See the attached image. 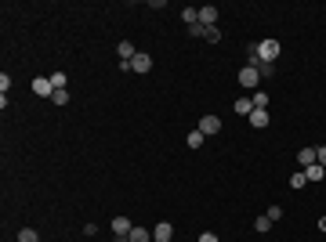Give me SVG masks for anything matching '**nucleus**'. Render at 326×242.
Listing matches in <instances>:
<instances>
[{
	"instance_id": "0eeeda50",
	"label": "nucleus",
	"mask_w": 326,
	"mask_h": 242,
	"mask_svg": "<svg viewBox=\"0 0 326 242\" xmlns=\"http://www.w3.org/2000/svg\"><path fill=\"white\" fill-rule=\"evenodd\" d=\"M199 25L203 29H214L218 25V8H199Z\"/></svg>"
},
{
	"instance_id": "39448f33",
	"label": "nucleus",
	"mask_w": 326,
	"mask_h": 242,
	"mask_svg": "<svg viewBox=\"0 0 326 242\" xmlns=\"http://www.w3.org/2000/svg\"><path fill=\"white\" fill-rule=\"evenodd\" d=\"M131 231H134V224H131L127 217H112V235H116V238H127Z\"/></svg>"
},
{
	"instance_id": "a211bd4d",
	"label": "nucleus",
	"mask_w": 326,
	"mask_h": 242,
	"mask_svg": "<svg viewBox=\"0 0 326 242\" xmlns=\"http://www.w3.org/2000/svg\"><path fill=\"white\" fill-rule=\"evenodd\" d=\"M185 141H189V148H199V145H203V130H192Z\"/></svg>"
},
{
	"instance_id": "b1692460",
	"label": "nucleus",
	"mask_w": 326,
	"mask_h": 242,
	"mask_svg": "<svg viewBox=\"0 0 326 242\" xmlns=\"http://www.w3.org/2000/svg\"><path fill=\"white\" fill-rule=\"evenodd\" d=\"M315 159H319V167L326 170V145H322V148H315Z\"/></svg>"
},
{
	"instance_id": "4be33fe9",
	"label": "nucleus",
	"mask_w": 326,
	"mask_h": 242,
	"mask_svg": "<svg viewBox=\"0 0 326 242\" xmlns=\"http://www.w3.org/2000/svg\"><path fill=\"white\" fill-rule=\"evenodd\" d=\"M51 101H55V105H65V101H69V94H65V91H55V94H51Z\"/></svg>"
},
{
	"instance_id": "a878e982",
	"label": "nucleus",
	"mask_w": 326,
	"mask_h": 242,
	"mask_svg": "<svg viewBox=\"0 0 326 242\" xmlns=\"http://www.w3.org/2000/svg\"><path fill=\"white\" fill-rule=\"evenodd\" d=\"M319 231H326V217H319Z\"/></svg>"
},
{
	"instance_id": "393cba45",
	"label": "nucleus",
	"mask_w": 326,
	"mask_h": 242,
	"mask_svg": "<svg viewBox=\"0 0 326 242\" xmlns=\"http://www.w3.org/2000/svg\"><path fill=\"white\" fill-rule=\"evenodd\" d=\"M199 242H221V238H218L214 231H203V235H199Z\"/></svg>"
},
{
	"instance_id": "20e7f679",
	"label": "nucleus",
	"mask_w": 326,
	"mask_h": 242,
	"mask_svg": "<svg viewBox=\"0 0 326 242\" xmlns=\"http://www.w3.org/2000/svg\"><path fill=\"white\" fill-rule=\"evenodd\" d=\"M149 69H152V55L138 51V55L131 58V72H149Z\"/></svg>"
},
{
	"instance_id": "6e6552de",
	"label": "nucleus",
	"mask_w": 326,
	"mask_h": 242,
	"mask_svg": "<svg viewBox=\"0 0 326 242\" xmlns=\"http://www.w3.org/2000/svg\"><path fill=\"white\" fill-rule=\"evenodd\" d=\"M171 235H174V228H171L167 221H159L156 231H152V242H171Z\"/></svg>"
},
{
	"instance_id": "412c9836",
	"label": "nucleus",
	"mask_w": 326,
	"mask_h": 242,
	"mask_svg": "<svg viewBox=\"0 0 326 242\" xmlns=\"http://www.w3.org/2000/svg\"><path fill=\"white\" fill-rule=\"evenodd\" d=\"M254 228H258V231H268V228H272V221H268V213H265V217H258V221H254Z\"/></svg>"
},
{
	"instance_id": "1a4fd4ad",
	"label": "nucleus",
	"mask_w": 326,
	"mask_h": 242,
	"mask_svg": "<svg viewBox=\"0 0 326 242\" xmlns=\"http://www.w3.org/2000/svg\"><path fill=\"white\" fill-rule=\"evenodd\" d=\"M297 163H301V170H308L312 163H319V159H315V148H301V152H297Z\"/></svg>"
},
{
	"instance_id": "aec40b11",
	"label": "nucleus",
	"mask_w": 326,
	"mask_h": 242,
	"mask_svg": "<svg viewBox=\"0 0 326 242\" xmlns=\"http://www.w3.org/2000/svg\"><path fill=\"white\" fill-rule=\"evenodd\" d=\"M250 101H254V109H268V94H261V91H258Z\"/></svg>"
},
{
	"instance_id": "f03ea898",
	"label": "nucleus",
	"mask_w": 326,
	"mask_h": 242,
	"mask_svg": "<svg viewBox=\"0 0 326 242\" xmlns=\"http://www.w3.org/2000/svg\"><path fill=\"white\" fill-rule=\"evenodd\" d=\"M258 84H261V69L258 65L239 69V87H258Z\"/></svg>"
},
{
	"instance_id": "dca6fc26",
	"label": "nucleus",
	"mask_w": 326,
	"mask_h": 242,
	"mask_svg": "<svg viewBox=\"0 0 326 242\" xmlns=\"http://www.w3.org/2000/svg\"><path fill=\"white\" fill-rule=\"evenodd\" d=\"M305 184H308L305 170H294V177H290V188H305Z\"/></svg>"
},
{
	"instance_id": "423d86ee",
	"label": "nucleus",
	"mask_w": 326,
	"mask_h": 242,
	"mask_svg": "<svg viewBox=\"0 0 326 242\" xmlns=\"http://www.w3.org/2000/svg\"><path fill=\"white\" fill-rule=\"evenodd\" d=\"M196 130H203V138H207V134H218V130H221V119H218V116H203Z\"/></svg>"
},
{
	"instance_id": "ddd939ff",
	"label": "nucleus",
	"mask_w": 326,
	"mask_h": 242,
	"mask_svg": "<svg viewBox=\"0 0 326 242\" xmlns=\"http://www.w3.org/2000/svg\"><path fill=\"white\" fill-rule=\"evenodd\" d=\"M127 242H152V235H149V228H134L127 235Z\"/></svg>"
},
{
	"instance_id": "4468645a",
	"label": "nucleus",
	"mask_w": 326,
	"mask_h": 242,
	"mask_svg": "<svg viewBox=\"0 0 326 242\" xmlns=\"http://www.w3.org/2000/svg\"><path fill=\"white\" fill-rule=\"evenodd\" d=\"M250 112H254V101L250 98H239L236 101V116H250Z\"/></svg>"
},
{
	"instance_id": "9b49d317",
	"label": "nucleus",
	"mask_w": 326,
	"mask_h": 242,
	"mask_svg": "<svg viewBox=\"0 0 326 242\" xmlns=\"http://www.w3.org/2000/svg\"><path fill=\"white\" fill-rule=\"evenodd\" d=\"M116 55H120V62H131L138 51H134V44H127V40H120V47H116Z\"/></svg>"
},
{
	"instance_id": "6ab92c4d",
	"label": "nucleus",
	"mask_w": 326,
	"mask_h": 242,
	"mask_svg": "<svg viewBox=\"0 0 326 242\" xmlns=\"http://www.w3.org/2000/svg\"><path fill=\"white\" fill-rule=\"evenodd\" d=\"M51 84H55V91H65V72H51Z\"/></svg>"
},
{
	"instance_id": "f8f14e48",
	"label": "nucleus",
	"mask_w": 326,
	"mask_h": 242,
	"mask_svg": "<svg viewBox=\"0 0 326 242\" xmlns=\"http://www.w3.org/2000/svg\"><path fill=\"white\" fill-rule=\"evenodd\" d=\"M181 22H185L189 29H192V25H199V8H185V11H181Z\"/></svg>"
},
{
	"instance_id": "f3484780",
	"label": "nucleus",
	"mask_w": 326,
	"mask_h": 242,
	"mask_svg": "<svg viewBox=\"0 0 326 242\" xmlns=\"http://www.w3.org/2000/svg\"><path fill=\"white\" fill-rule=\"evenodd\" d=\"M18 242H40V235H36L33 228H22V231H18Z\"/></svg>"
},
{
	"instance_id": "f257e3e1",
	"label": "nucleus",
	"mask_w": 326,
	"mask_h": 242,
	"mask_svg": "<svg viewBox=\"0 0 326 242\" xmlns=\"http://www.w3.org/2000/svg\"><path fill=\"white\" fill-rule=\"evenodd\" d=\"M247 55H250V65L261 69V65H272V62L283 55V47H279V40H261V44H250Z\"/></svg>"
},
{
	"instance_id": "7ed1b4c3",
	"label": "nucleus",
	"mask_w": 326,
	"mask_h": 242,
	"mask_svg": "<svg viewBox=\"0 0 326 242\" xmlns=\"http://www.w3.org/2000/svg\"><path fill=\"white\" fill-rule=\"evenodd\" d=\"M33 91H36L40 98H51V94H55V84H51V76H36V79H33Z\"/></svg>"
},
{
	"instance_id": "2eb2a0df",
	"label": "nucleus",
	"mask_w": 326,
	"mask_h": 242,
	"mask_svg": "<svg viewBox=\"0 0 326 242\" xmlns=\"http://www.w3.org/2000/svg\"><path fill=\"white\" fill-rule=\"evenodd\" d=\"M322 174H326V170H322L319 163H312V167L305 170V177H308V181H322Z\"/></svg>"
},
{
	"instance_id": "9d476101",
	"label": "nucleus",
	"mask_w": 326,
	"mask_h": 242,
	"mask_svg": "<svg viewBox=\"0 0 326 242\" xmlns=\"http://www.w3.org/2000/svg\"><path fill=\"white\" fill-rule=\"evenodd\" d=\"M247 119H250V127H268V109H254Z\"/></svg>"
},
{
	"instance_id": "5701e85b",
	"label": "nucleus",
	"mask_w": 326,
	"mask_h": 242,
	"mask_svg": "<svg viewBox=\"0 0 326 242\" xmlns=\"http://www.w3.org/2000/svg\"><path fill=\"white\" fill-rule=\"evenodd\" d=\"M207 40H211V44H218V40H221V29L214 25V29H207Z\"/></svg>"
}]
</instances>
